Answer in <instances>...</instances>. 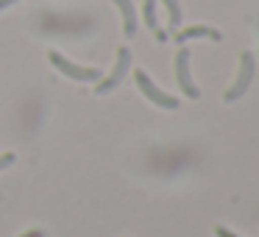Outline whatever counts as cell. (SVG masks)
Wrapping results in <instances>:
<instances>
[{
    "label": "cell",
    "mask_w": 259,
    "mask_h": 237,
    "mask_svg": "<svg viewBox=\"0 0 259 237\" xmlns=\"http://www.w3.org/2000/svg\"><path fill=\"white\" fill-rule=\"evenodd\" d=\"M48 59H51V64L59 70V73H64L67 78H73V81H84V84H98V81L103 78L98 67H81V64H73V62H67V59H64L62 53H56V51L48 53Z\"/></svg>",
    "instance_id": "obj_1"
},
{
    "label": "cell",
    "mask_w": 259,
    "mask_h": 237,
    "mask_svg": "<svg viewBox=\"0 0 259 237\" xmlns=\"http://www.w3.org/2000/svg\"><path fill=\"white\" fill-rule=\"evenodd\" d=\"M134 84H137V90H140L142 95H145L148 101L153 103V106H162V109H179V98H173V95H167L164 90H159V87L153 84L151 78H148L145 70H134Z\"/></svg>",
    "instance_id": "obj_2"
},
{
    "label": "cell",
    "mask_w": 259,
    "mask_h": 237,
    "mask_svg": "<svg viewBox=\"0 0 259 237\" xmlns=\"http://www.w3.org/2000/svg\"><path fill=\"white\" fill-rule=\"evenodd\" d=\"M251 81H253V56H251V51H242L237 78H234V84L223 92V101L231 103V101H237V98H242L248 92V87H251Z\"/></svg>",
    "instance_id": "obj_3"
},
{
    "label": "cell",
    "mask_w": 259,
    "mask_h": 237,
    "mask_svg": "<svg viewBox=\"0 0 259 237\" xmlns=\"http://www.w3.org/2000/svg\"><path fill=\"white\" fill-rule=\"evenodd\" d=\"M128 67H131V51H128V48H120V51H117V59H114L112 73H109L106 78L98 81V84H95V92H98V95H106L109 90H114V87H117L120 81L125 78Z\"/></svg>",
    "instance_id": "obj_4"
},
{
    "label": "cell",
    "mask_w": 259,
    "mask_h": 237,
    "mask_svg": "<svg viewBox=\"0 0 259 237\" xmlns=\"http://www.w3.org/2000/svg\"><path fill=\"white\" fill-rule=\"evenodd\" d=\"M176 81H179V90L184 92L190 101H195L201 92H198V87L192 84V75H190V51H187L184 45H181V51L176 53Z\"/></svg>",
    "instance_id": "obj_5"
},
{
    "label": "cell",
    "mask_w": 259,
    "mask_h": 237,
    "mask_svg": "<svg viewBox=\"0 0 259 237\" xmlns=\"http://www.w3.org/2000/svg\"><path fill=\"white\" fill-rule=\"evenodd\" d=\"M179 45H184L187 40H212V42H220L223 36H220L218 28H209V25H190V28H179L173 36Z\"/></svg>",
    "instance_id": "obj_6"
},
{
    "label": "cell",
    "mask_w": 259,
    "mask_h": 237,
    "mask_svg": "<svg viewBox=\"0 0 259 237\" xmlns=\"http://www.w3.org/2000/svg\"><path fill=\"white\" fill-rule=\"evenodd\" d=\"M112 3L120 9V14H123V34H125V36H134V34H137V12H134V3H131V0H112Z\"/></svg>",
    "instance_id": "obj_7"
},
{
    "label": "cell",
    "mask_w": 259,
    "mask_h": 237,
    "mask_svg": "<svg viewBox=\"0 0 259 237\" xmlns=\"http://www.w3.org/2000/svg\"><path fill=\"white\" fill-rule=\"evenodd\" d=\"M162 6L164 12H167V23L173 31L181 28V6H179V0H162Z\"/></svg>",
    "instance_id": "obj_8"
},
{
    "label": "cell",
    "mask_w": 259,
    "mask_h": 237,
    "mask_svg": "<svg viewBox=\"0 0 259 237\" xmlns=\"http://www.w3.org/2000/svg\"><path fill=\"white\" fill-rule=\"evenodd\" d=\"M142 20L151 31H159V20H156V0H142Z\"/></svg>",
    "instance_id": "obj_9"
},
{
    "label": "cell",
    "mask_w": 259,
    "mask_h": 237,
    "mask_svg": "<svg viewBox=\"0 0 259 237\" xmlns=\"http://www.w3.org/2000/svg\"><path fill=\"white\" fill-rule=\"evenodd\" d=\"M14 159H17V156H14L12 151H9V153H0V170L12 168V165H14Z\"/></svg>",
    "instance_id": "obj_10"
},
{
    "label": "cell",
    "mask_w": 259,
    "mask_h": 237,
    "mask_svg": "<svg viewBox=\"0 0 259 237\" xmlns=\"http://www.w3.org/2000/svg\"><path fill=\"white\" fill-rule=\"evenodd\" d=\"M214 234L218 237H240V234H234V231H229L226 226H214Z\"/></svg>",
    "instance_id": "obj_11"
},
{
    "label": "cell",
    "mask_w": 259,
    "mask_h": 237,
    "mask_svg": "<svg viewBox=\"0 0 259 237\" xmlns=\"http://www.w3.org/2000/svg\"><path fill=\"white\" fill-rule=\"evenodd\" d=\"M20 237H45V231L42 229H28V231H23Z\"/></svg>",
    "instance_id": "obj_12"
},
{
    "label": "cell",
    "mask_w": 259,
    "mask_h": 237,
    "mask_svg": "<svg viewBox=\"0 0 259 237\" xmlns=\"http://www.w3.org/2000/svg\"><path fill=\"white\" fill-rule=\"evenodd\" d=\"M12 3H17V0H0V9H6V6H12Z\"/></svg>",
    "instance_id": "obj_13"
}]
</instances>
